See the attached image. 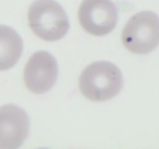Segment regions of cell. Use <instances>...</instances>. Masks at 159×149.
I'll use <instances>...</instances> for the list:
<instances>
[{
    "label": "cell",
    "instance_id": "277c9868",
    "mask_svg": "<svg viewBox=\"0 0 159 149\" xmlns=\"http://www.w3.org/2000/svg\"><path fill=\"white\" fill-rule=\"evenodd\" d=\"M78 20L89 34L103 37L116 27L119 10L112 0H83L78 10Z\"/></svg>",
    "mask_w": 159,
    "mask_h": 149
},
{
    "label": "cell",
    "instance_id": "8992f818",
    "mask_svg": "<svg viewBox=\"0 0 159 149\" xmlns=\"http://www.w3.org/2000/svg\"><path fill=\"white\" fill-rule=\"evenodd\" d=\"M30 119L24 109L6 104L0 107V149H17L29 133Z\"/></svg>",
    "mask_w": 159,
    "mask_h": 149
},
{
    "label": "cell",
    "instance_id": "6da1fadb",
    "mask_svg": "<svg viewBox=\"0 0 159 149\" xmlns=\"http://www.w3.org/2000/svg\"><path fill=\"white\" fill-rule=\"evenodd\" d=\"M123 74L119 67L106 61L87 65L79 78V88L89 100L104 102L119 94L123 87Z\"/></svg>",
    "mask_w": 159,
    "mask_h": 149
},
{
    "label": "cell",
    "instance_id": "5b68a950",
    "mask_svg": "<svg viewBox=\"0 0 159 149\" xmlns=\"http://www.w3.org/2000/svg\"><path fill=\"white\" fill-rule=\"evenodd\" d=\"M58 74V65L55 57L49 52L38 51L27 61L23 71V80L29 91L42 94L54 86Z\"/></svg>",
    "mask_w": 159,
    "mask_h": 149
},
{
    "label": "cell",
    "instance_id": "52a82bcc",
    "mask_svg": "<svg viewBox=\"0 0 159 149\" xmlns=\"http://www.w3.org/2000/svg\"><path fill=\"white\" fill-rule=\"evenodd\" d=\"M22 38L11 27L0 25V71L14 66L22 56Z\"/></svg>",
    "mask_w": 159,
    "mask_h": 149
},
{
    "label": "cell",
    "instance_id": "7a4b0ae2",
    "mask_svg": "<svg viewBox=\"0 0 159 149\" xmlns=\"http://www.w3.org/2000/svg\"><path fill=\"white\" fill-rule=\"evenodd\" d=\"M27 20L32 32L46 42L61 39L70 28L66 12L54 0H35L30 5Z\"/></svg>",
    "mask_w": 159,
    "mask_h": 149
},
{
    "label": "cell",
    "instance_id": "3957f363",
    "mask_svg": "<svg viewBox=\"0 0 159 149\" xmlns=\"http://www.w3.org/2000/svg\"><path fill=\"white\" fill-rule=\"evenodd\" d=\"M124 47L137 55L148 54L159 45V17L151 11L138 12L122 31Z\"/></svg>",
    "mask_w": 159,
    "mask_h": 149
}]
</instances>
